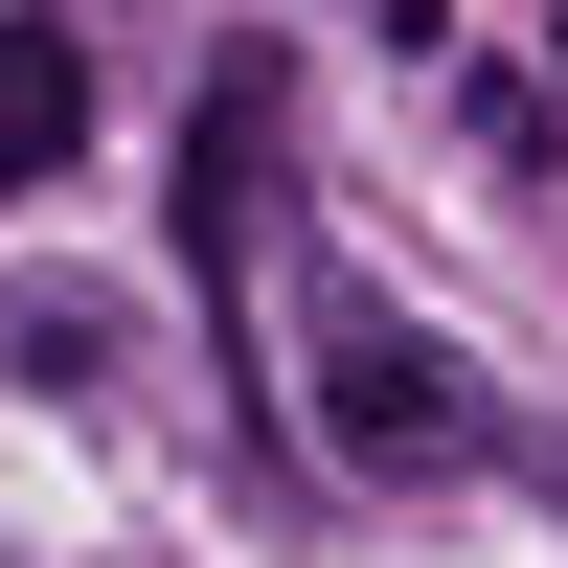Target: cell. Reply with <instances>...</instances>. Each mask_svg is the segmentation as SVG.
Returning <instances> with one entry per match:
<instances>
[{
  "label": "cell",
  "mask_w": 568,
  "mask_h": 568,
  "mask_svg": "<svg viewBox=\"0 0 568 568\" xmlns=\"http://www.w3.org/2000/svg\"><path fill=\"white\" fill-rule=\"evenodd\" d=\"M0 364H23V387H91V364H114V318H91V296H23V318H0Z\"/></svg>",
  "instance_id": "obj_4"
},
{
  "label": "cell",
  "mask_w": 568,
  "mask_h": 568,
  "mask_svg": "<svg viewBox=\"0 0 568 568\" xmlns=\"http://www.w3.org/2000/svg\"><path fill=\"white\" fill-rule=\"evenodd\" d=\"M273 69H205V114H182V273L205 296H251V251H273Z\"/></svg>",
  "instance_id": "obj_2"
},
{
  "label": "cell",
  "mask_w": 568,
  "mask_h": 568,
  "mask_svg": "<svg viewBox=\"0 0 568 568\" xmlns=\"http://www.w3.org/2000/svg\"><path fill=\"white\" fill-rule=\"evenodd\" d=\"M296 364H318V433H342V478H478V455H500L478 364H455V342H409L364 273H318V296H296Z\"/></svg>",
  "instance_id": "obj_1"
},
{
  "label": "cell",
  "mask_w": 568,
  "mask_h": 568,
  "mask_svg": "<svg viewBox=\"0 0 568 568\" xmlns=\"http://www.w3.org/2000/svg\"><path fill=\"white\" fill-rule=\"evenodd\" d=\"M69 136H91V45L0 23V182H69Z\"/></svg>",
  "instance_id": "obj_3"
}]
</instances>
